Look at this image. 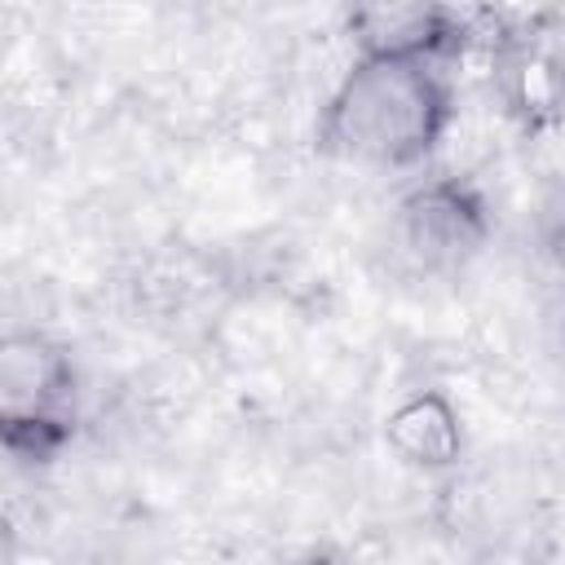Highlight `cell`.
I'll return each mask as SVG.
<instances>
[{"label":"cell","mask_w":565,"mask_h":565,"mask_svg":"<svg viewBox=\"0 0 565 565\" xmlns=\"http://www.w3.org/2000/svg\"><path fill=\"white\" fill-rule=\"evenodd\" d=\"M455 128L446 53H358L318 115V150L358 168H415Z\"/></svg>","instance_id":"cell-1"},{"label":"cell","mask_w":565,"mask_h":565,"mask_svg":"<svg viewBox=\"0 0 565 565\" xmlns=\"http://www.w3.org/2000/svg\"><path fill=\"white\" fill-rule=\"evenodd\" d=\"M75 366L44 331H9L0 344V428L4 446L26 459H49L71 437Z\"/></svg>","instance_id":"cell-2"},{"label":"cell","mask_w":565,"mask_h":565,"mask_svg":"<svg viewBox=\"0 0 565 565\" xmlns=\"http://www.w3.org/2000/svg\"><path fill=\"white\" fill-rule=\"evenodd\" d=\"M393 234H397L402 256L415 269L424 274L459 269L481 252L490 234L486 199L459 177H437L402 199Z\"/></svg>","instance_id":"cell-3"},{"label":"cell","mask_w":565,"mask_h":565,"mask_svg":"<svg viewBox=\"0 0 565 565\" xmlns=\"http://www.w3.org/2000/svg\"><path fill=\"white\" fill-rule=\"evenodd\" d=\"M384 446L406 468L446 472L463 459V419L441 388H415L388 411Z\"/></svg>","instance_id":"cell-4"},{"label":"cell","mask_w":565,"mask_h":565,"mask_svg":"<svg viewBox=\"0 0 565 565\" xmlns=\"http://www.w3.org/2000/svg\"><path fill=\"white\" fill-rule=\"evenodd\" d=\"M543 18L552 22V31L565 40V0H547V9H543Z\"/></svg>","instance_id":"cell-5"}]
</instances>
